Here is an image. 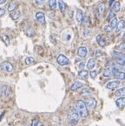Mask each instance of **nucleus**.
<instances>
[{
    "instance_id": "nucleus-19",
    "label": "nucleus",
    "mask_w": 125,
    "mask_h": 126,
    "mask_svg": "<svg viewBox=\"0 0 125 126\" xmlns=\"http://www.w3.org/2000/svg\"><path fill=\"white\" fill-rule=\"evenodd\" d=\"M116 24H117V19H116V17H114V18H112L109 21V26L110 27L111 30H115Z\"/></svg>"
},
{
    "instance_id": "nucleus-9",
    "label": "nucleus",
    "mask_w": 125,
    "mask_h": 126,
    "mask_svg": "<svg viewBox=\"0 0 125 126\" xmlns=\"http://www.w3.org/2000/svg\"><path fill=\"white\" fill-rule=\"evenodd\" d=\"M36 19H37V22H39L40 24H45V16L42 11H38V12L36 13Z\"/></svg>"
},
{
    "instance_id": "nucleus-49",
    "label": "nucleus",
    "mask_w": 125,
    "mask_h": 126,
    "mask_svg": "<svg viewBox=\"0 0 125 126\" xmlns=\"http://www.w3.org/2000/svg\"><path fill=\"white\" fill-rule=\"evenodd\" d=\"M123 37H124V39H125V33H124V36H123Z\"/></svg>"
},
{
    "instance_id": "nucleus-44",
    "label": "nucleus",
    "mask_w": 125,
    "mask_h": 126,
    "mask_svg": "<svg viewBox=\"0 0 125 126\" xmlns=\"http://www.w3.org/2000/svg\"><path fill=\"white\" fill-rule=\"evenodd\" d=\"M113 2H114V0H109V5L111 6V4H113Z\"/></svg>"
},
{
    "instance_id": "nucleus-35",
    "label": "nucleus",
    "mask_w": 125,
    "mask_h": 126,
    "mask_svg": "<svg viewBox=\"0 0 125 126\" xmlns=\"http://www.w3.org/2000/svg\"><path fill=\"white\" fill-rule=\"evenodd\" d=\"M116 63H118L119 65H122V66H125V60L116 59Z\"/></svg>"
},
{
    "instance_id": "nucleus-32",
    "label": "nucleus",
    "mask_w": 125,
    "mask_h": 126,
    "mask_svg": "<svg viewBox=\"0 0 125 126\" xmlns=\"http://www.w3.org/2000/svg\"><path fill=\"white\" fill-rule=\"evenodd\" d=\"M27 35L29 36V37H32V36H34V34H35V32H34L33 29H31V28H30L29 30H27Z\"/></svg>"
},
{
    "instance_id": "nucleus-12",
    "label": "nucleus",
    "mask_w": 125,
    "mask_h": 126,
    "mask_svg": "<svg viewBox=\"0 0 125 126\" xmlns=\"http://www.w3.org/2000/svg\"><path fill=\"white\" fill-rule=\"evenodd\" d=\"M116 104L118 108L120 109H123V108H125V97L123 96H120L116 100Z\"/></svg>"
},
{
    "instance_id": "nucleus-36",
    "label": "nucleus",
    "mask_w": 125,
    "mask_h": 126,
    "mask_svg": "<svg viewBox=\"0 0 125 126\" xmlns=\"http://www.w3.org/2000/svg\"><path fill=\"white\" fill-rule=\"evenodd\" d=\"M114 17H115V13L114 12H110L109 14V16H108V17H107V19H108L109 21H110L112 18H114Z\"/></svg>"
},
{
    "instance_id": "nucleus-3",
    "label": "nucleus",
    "mask_w": 125,
    "mask_h": 126,
    "mask_svg": "<svg viewBox=\"0 0 125 126\" xmlns=\"http://www.w3.org/2000/svg\"><path fill=\"white\" fill-rule=\"evenodd\" d=\"M111 71H112L113 76L115 77L116 78L120 80H125V72L124 71H120L116 67H113L111 69Z\"/></svg>"
},
{
    "instance_id": "nucleus-17",
    "label": "nucleus",
    "mask_w": 125,
    "mask_h": 126,
    "mask_svg": "<svg viewBox=\"0 0 125 126\" xmlns=\"http://www.w3.org/2000/svg\"><path fill=\"white\" fill-rule=\"evenodd\" d=\"M58 7H59V10H60L61 12H64L65 11V8H66V4L65 3L62 1V0H58Z\"/></svg>"
},
{
    "instance_id": "nucleus-15",
    "label": "nucleus",
    "mask_w": 125,
    "mask_h": 126,
    "mask_svg": "<svg viewBox=\"0 0 125 126\" xmlns=\"http://www.w3.org/2000/svg\"><path fill=\"white\" fill-rule=\"evenodd\" d=\"M89 76V72L86 70H81V71L78 72V77L82 79H86Z\"/></svg>"
},
{
    "instance_id": "nucleus-24",
    "label": "nucleus",
    "mask_w": 125,
    "mask_h": 126,
    "mask_svg": "<svg viewBox=\"0 0 125 126\" xmlns=\"http://www.w3.org/2000/svg\"><path fill=\"white\" fill-rule=\"evenodd\" d=\"M104 11H105V5H104V4H100L99 5H98V8H97L98 14H99L100 16H102L103 14V12H104Z\"/></svg>"
},
{
    "instance_id": "nucleus-16",
    "label": "nucleus",
    "mask_w": 125,
    "mask_h": 126,
    "mask_svg": "<svg viewBox=\"0 0 125 126\" xmlns=\"http://www.w3.org/2000/svg\"><path fill=\"white\" fill-rule=\"evenodd\" d=\"M96 42H97L98 45H99L100 46H102V47L105 46V41H104V39L103 38L102 35H97V36H96Z\"/></svg>"
},
{
    "instance_id": "nucleus-50",
    "label": "nucleus",
    "mask_w": 125,
    "mask_h": 126,
    "mask_svg": "<svg viewBox=\"0 0 125 126\" xmlns=\"http://www.w3.org/2000/svg\"><path fill=\"white\" fill-rule=\"evenodd\" d=\"M23 126H27V125H23Z\"/></svg>"
},
{
    "instance_id": "nucleus-42",
    "label": "nucleus",
    "mask_w": 125,
    "mask_h": 126,
    "mask_svg": "<svg viewBox=\"0 0 125 126\" xmlns=\"http://www.w3.org/2000/svg\"><path fill=\"white\" fill-rule=\"evenodd\" d=\"M103 30H104L105 32H111V31H112V30H111V29H110V27H109V25H106V26H105L104 29H103Z\"/></svg>"
},
{
    "instance_id": "nucleus-31",
    "label": "nucleus",
    "mask_w": 125,
    "mask_h": 126,
    "mask_svg": "<svg viewBox=\"0 0 125 126\" xmlns=\"http://www.w3.org/2000/svg\"><path fill=\"white\" fill-rule=\"evenodd\" d=\"M90 76L92 79H95V78H96V76H97V72H96V71H91L90 72Z\"/></svg>"
},
{
    "instance_id": "nucleus-29",
    "label": "nucleus",
    "mask_w": 125,
    "mask_h": 126,
    "mask_svg": "<svg viewBox=\"0 0 125 126\" xmlns=\"http://www.w3.org/2000/svg\"><path fill=\"white\" fill-rule=\"evenodd\" d=\"M111 74H112V71H111V69H109V68L105 69L104 71H103V76L106 77V78H109V77H110Z\"/></svg>"
},
{
    "instance_id": "nucleus-22",
    "label": "nucleus",
    "mask_w": 125,
    "mask_h": 126,
    "mask_svg": "<svg viewBox=\"0 0 125 126\" xmlns=\"http://www.w3.org/2000/svg\"><path fill=\"white\" fill-rule=\"evenodd\" d=\"M48 4L50 10H55L57 8V1L56 0H49Z\"/></svg>"
},
{
    "instance_id": "nucleus-4",
    "label": "nucleus",
    "mask_w": 125,
    "mask_h": 126,
    "mask_svg": "<svg viewBox=\"0 0 125 126\" xmlns=\"http://www.w3.org/2000/svg\"><path fill=\"white\" fill-rule=\"evenodd\" d=\"M57 62L61 66H66V65L70 64V60L67 58V57H65V56L62 55V54H60V55L57 57Z\"/></svg>"
},
{
    "instance_id": "nucleus-27",
    "label": "nucleus",
    "mask_w": 125,
    "mask_h": 126,
    "mask_svg": "<svg viewBox=\"0 0 125 126\" xmlns=\"http://www.w3.org/2000/svg\"><path fill=\"white\" fill-rule=\"evenodd\" d=\"M82 94H83L84 96H88L92 94V91L90 88H84V89L83 90V91H82Z\"/></svg>"
},
{
    "instance_id": "nucleus-38",
    "label": "nucleus",
    "mask_w": 125,
    "mask_h": 126,
    "mask_svg": "<svg viewBox=\"0 0 125 126\" xmlns=\"http://www.w3.org/2000/svg\"><path fill=\"white\" fill-rule=\"evenodd\" d=\"M118 49H119L120 50H125V42L123 44H121V45L118 46Z\"/></svg>"
},
{
    "instance_id": "nucleus-23",
    "label": "nucleus",
    "mask_w": 125,
    "mask_h": 126,
    "mask_svg": "<svg viewBox=\"0 0 125 126\" xmlns=\"http://www.w3.org/2000/svg\"><path fill=\"white\" fill-rule=\"evenodd\" d=\"M115 95H116V96H125V87L117 90V91H116V93H115Z\"/></svg>"
},
{
    "instance_id": "nucleus-34",
    "label": "nucleus",
    "mask_w": 125,
    "mask_h": 126,
    "mask_svg": "<svg viewBox=\"0 0 125 126\" xmlns=\"http://www.w3.org/2000/svg\"><path fill=\"white\" fill-rule=\"evenodd\" d=\"M31 126H38V118H34L31 121Z\"/></svg>"
},
{
    "instance_id": "nucleus-46",
    "label": "nucleus",
    "mask_w": 125,
    "mask_h": 126,
    "mask_svg": "<svg viewBox=\"0 0 125 126\" xmlns=\"http://www.w3.org/2000/svg\"><path fill=\"white\" fill-rule=\"evenodd\" d=\"M2 117H3V115H2V116H0V120H1V118H2Z\"/></svg>"
},
{
    "instance_id": "nucleus-28",
    "label": "nucleus",
    "mask_w": 125,
    "mask_h": 126,
    "mask_svg": "<svg viewBox=\"0 0 125 126\" xmlns=\"http://www.w3.org/2000/svg\"><path fill=\"white\" fill-rule=\"evenodd\" d=\"M24 63H25L26 65H31L34 63V58L32 57H28V58H25L24 60Z\"/></svg>"
},
{
    "instance_id": "nucleus-11",
    "label": "nucleus",
    "mask_w": 125,
    "mask_h": 126,
    "mask_svg": "<svg viewBox=\"0 0 125 126\" xmlns=\"http://www.w3.org/2000/svg\"><path fill=\"white\" fill-rule=\"evenodd\" d=\"M76 20L78 24H82L83 20V13L81 9H77V13H76Z\"/></svg>"
},
{
    "instance_id": "nucleus-5",
    "label": "nucleus",
    "mask_w": 125,
    "mask_h": 126,
    "mask_svg": "<svg viewBox=\"0 0 125 126\" xmlns=\"http://www.w3.org/2000/svg\"><path fill=\"white\" fill-rule=\"evenodd\" d=\"M0 68L2 69L4 71H5V72H11L13 71V66L9 62H3L0 64Z\"/></svg>"
},
{
    "instance_id": "nucleus-25",
    "label": "nucleus",
    "mask_w": 125,
    "mask_h": 126,
    "mask_svg": "<svg viewBox=\"0 0 125 126\" xmlns=\"http://www.w3.org/2000/svg\"><path fill=\"white\" fill-rule=\"evenodd\" d=\"M20 16H21L20 11H15V12H13L12 14H11V18H12L13 20H17V19H19Z\"/></svg>"
},
{
    "instance_id": "nucleus-43",
    "label": "nucleus",
    "mask_w": 125,
    "mask_h": 126,
    "mask_svg": "<svg viewBox=\"0 0 125 126\" xmlns=\"http://www.w3.org/2000/svg\"><path fill=\"white\" fill-rule=\"evenodd\" d=\"M5 3H6V0H0V4H5Z\"/></svg>"
},
{
    "instance_id": "nucleus-14",
    "label": "nucleus",
    "mask_w": 125,
    "mask_h": 126,
    "mask_svg": "<svg viewBox=\"0 0 125 126\" xmlns=\"http://www.w3.org/2000/svg\"><path fill=\"white\" fill-rule=\"evenodd\" d=\"M124 27H125V22L123 20H121V21H119V22H117V24H116L115 30H116V32H120V31L123 30Z\"/></svg>"
},
{
    "instance_id": "nucleus-18",
    "label": "nucleus",
    "mask_w": 125,
    "mask_h": 126,
    "mask_svg": "<svg viewBox=\"0 0 125 126\" xmlns=\"http://www.w3.org/2000/svg\"><path fill=\"white\" fill-rule=\"evenodd\" d=\"M113 55L116 58V59H122V60H125V54L122 53V52H117L115 51L113 53Z\"/></svg>"
},
{
    "instance_id": "nucleus-8",
    "label": "nucleus",
    "mask_w": 125,
    "mask_h": 126,
    "mask_svg": "<svg viewBox=\"0 0 125 126\" xmlns=\"http://www.w3.org/2000/svg\"><path fill=\"white\" fill-rule=\"evenodd\" d=\"M86 106L87 108H89V109L90 110H93L96 108V101L95 98H93V97H90V98H88L86 101Z\"/></svg>"
},
{
    "instance_id": "nucleus-47",
    "label": "nucleus",
    "mask_w": 125,
    "mask_h": 126,
    "mask_svg": "<svg viewBox=\"0 0 125 126\" xmlns=\"http://www.w3.org/2000/svg\"><path fill=\"white\" fill-rule=\"evenodd\" d=\"M69 126H74V124H70V125H69Z\"/></svg>"
},
{
    "instance_id": "nucleus-45",
    "label": "nucleus",
    "mask_w": 125,
    "mask_h": 126,
    "mask_svg": "<svg viewBox=\"0 0 125 126\" xmlns=\"http://www.w3.org/2000/svg\"><path fill=\"white\" fill-rule=\"evenodd\" d=\"M123 71L125 72V66H123Z\"/></svg>"
},
{
    "instance_id": "nucleus-40",
    "label": "nucleus",
    "mask_w": 125,
    "mask_h": 126,
    "mask_svg": "<svg viewBox=\"0 0 125 126\" xmlns=\"http://www.w3.org/2000/svg\"><path fill=\"white\" fill-rule=\"evenodd\" d=\"M4 14H5V10L4 8H0V17H3Z\"/></svg>"
},
{
    "instance_id": "nucleus-48",
    "label": "nucleus",
    "mask_w": 125,
    "mask_h": 126,
    "mask_svg": "<svg viewBox=\"0 0 125 126\" xmlns=\"http://www.w3.org/2000/svg\"><path fill=\"white\" fill-rule=\"evenodd\" d=\"M38 126H44V125H43V124H40V125H38Z\"/></svg>"
},
{
    "instance_id": "nucleus-26",
    "label": "nucleus",
    "mask_w": 125,
    "mask_h": 126,
    "mask_svg": "<svg viewBox=\"0 0 125 126\" xmlns=\"http://www.w3.org/2000/svg\"><path fill=\"white\" fill-rule=\"evenodd\" d=\"M16 7H17V3L15 2V1H12V2L8 5V11H10V12L13 11L16 9Z\"/></svg>"
},
{
    "instance_id": "nucleus-41",
    "label": "nucleus",
    "mask_w": 125,
    "mask_h": 126,
    "mask_svg": "<svg viewBox=\"0 0 125 126\" xmlns=\"http://www.w3.org/2000/svg\"><path fill=\"white\" fill-rule=\"evenodd\" d=\"M102 55H103V52H102L101 50H96V58H99V57H101Z\"/></svg>"
},
{
    "instance_id": "nucleus-6",
    "label": "nucleus",
    "mask_w": 125,
    "mask_h": 126,
    "mask_svg": "<svg viewBox=\"0 0 125 126\" xmlns=\"http://www.w3.org/2000/svg\"><path fill=\"white\" fill-rule=\"evenodd\" d=\"M11 94V90L10 87L7 85H3L2 87L0 88V95L4 97H7L9 95Z\"/></svg>"
},
{
    "instance_id": "nucleus-2",
    "label": "nucleus",
    "mask_w": 125,
    "mask_h": 126,
    "mask_svg": "<svg viewBox=\"0 0 125 126\" xmlns=\"http://www.w3.org/2000/svg\"><path fill=\"white\" fill-rule=\"evenodd\" d=\"M68 120L70 124H77L79 121V114L76 108L70 107L68 111Z\"/></svg>"
},
{
    "instance_id": "nucleus-21",
    "label": "nucleus",
    "mask_w": 125,
    "mask_h": 126,
    "mask_svg": "<svg viewBox=\"0 0 125 126\" xmlns=\"http://www.w3.org/2000/svg\"><path fill=\"white\" fill-rule=\"evenodd\" d=\"M112 9H113V11L115 12H118V11L121 10V4H120L119 2H115L112 5Z\"/></svg>"
},
{
    "instance_id": "nucleus-30",
    "label": "nucleus",
    "mask_w": 125,
    "mask_h": 126,
    "mask_svg": "<svg viewBox=\"0 0 125 126\" xmlns=\"http://www.w3.org/2000/svg\"><path fill=\"white\" fill-rule=\"evenodd\" d=\"M1 39H2L3 42H4V43L6 45H10V39H9V37H8V36L2 35V36H1Z\"/></svg>"
},
{
    "instance_id": "nucleus-20",
    "label": "nucleus",
    "mask_w": 125,
    "mask_h": 126,
    "mask_svg": "<svg viewBox=\"0 0 125 126\" xmlns=\"http://www.w3.org/2000/svg\"><path fill=\"white\" fill-rule=\"evenodd\" d=\"M95 65H96V63H95V60L92 59V58H90V59H89L88 63H87V68L89 69V70H92V69L95 67Z\"/></svg>"
},
{
    "instance_id": "nucleus-10",
    "label": "nucleus",
    "mask_w": 125,
    "mask_h": 126,
    "mask_svg": "<svg viewBox=\"0 0 125 126\" xmlns=\"http://www.w3.org/2000/svg\"><path fill=\"white\" fill-rule=\"evenodd\" d=\"M88 54V50L85 46H81L77 50V55L79 56L80 58H85Z\"/></svg>"
},
{
    "instance_id": "nucleus-7",
    "label": "nucleus",
    "mask_w": 125,
    "mask_h": 126,
    "mask_svg": "<svg viewBox=\"0 0 125 126\" xmlns=\"http://www.w3.org/2000/svg\"><path fill=\"white\" fill-rule=\"evenodd\" d=\"M120 85V82L118 80H115V81H110L106 83V88L109 90H114L116 89L118 86Z\"/></svg>"
},
{
    "instance_id": "nucleus-1",
    "label": "nucleus",
    "mask_w": 125,
    "mask_h": 126,
    "mask_svg": "<svg viewBox=\"0 0 125 126\" xmlns=\"http://www.w3.org/2000/svg\"><path fill=\"white\" fill-rule=\"evenodd\" d=\"M76 110L79 114V117H87L89 115V111H88V108H87L85 103L83 100H78L76 103Z\"/></svg>"
},
{
    "instance_id": "nucleus-39",
    "label": "nucleus",
    "mask_w": 125,
    "mask_h": 126,
    "mask_svg": "<svg viewBox=\"0 0 125 126\" xmlns=\"http://www.w3.org/2000/svg\"><path fill=\"white\" fill-rule=\"evenodd\" d=\"M84 66H85V63H84V62H81V63H78V68L81 69V70H83Z\"/></svg>"
},
{
    "instance_id": "nucleus-33",
    "label": "nucleus",
    "mask_w": 125,
    "mask_h": 126,
    "mask_svg": "<svg viewBox=\"0 0 125 126\" xmlns=\"http://www.w3.org/2000/svg\"><path fill=\"white\" fill-rule=\"evenodd\" d=\"M90 30H88V29H84V30L83 31V36L84 37H88L89 36H90Z\"/></svg>"
},
{
    "instance_id": "nucleus-37",
    "label": "nucleus",
    "mask_w": 125,
    "mask_h": 126,
    "mask_svg": "<svg viewBox=\"0 0 125 126\" xmlns=\"http://www.w3.org/2000/svg\"><path fill=\"white\" fill-rule=\"evenodd\" d=\"M44 3V0H35V4H37V5H42Z\"/></svg>"
},
{
    "instance_id": "nucleus-13",
    "label": "nucleus",
    "mask_w": 125,
    "mask_h": 126,
    "mask_svg": "<svg viewBox=\"0 0 125 126\" xmlns=\"http://www.w3.org/2000/svg\"><path fill=\"white\" fill-rule=\"evenodd\" d=\"M83 86V83H81V82H79V81H76V82H74L71 84V86H70V91H77V90L82 88Z\"/></svg>"
}]
</instances>
